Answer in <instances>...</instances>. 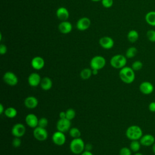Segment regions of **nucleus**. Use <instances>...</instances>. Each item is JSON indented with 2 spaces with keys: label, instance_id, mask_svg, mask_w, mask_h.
Listing matches in <instances>:
<instances>
[{
  "label": "nucleus",
  "instance_id": "40",
  "mask_svg": "<svg viewBox=\"0 0 155 155\" xmlns=\"http://www.w3.org/2000/svg\"><path fill=\"white\" fill-rule=\"evenodd\" d=\"M91 148H92L91 145L90 144V143H88L87 145H86L85 146V150H87V151H91Z\"/></svg>",
  "mask_w": 155,
  "mask_h": 155
},
{
  "label": "nucleus",
  "instance_id": "10",
  "mask_svg": "<svg viewBox=\"0 0 155 155\" xmlns=\"http://www.w3.org/2000/svg\"><path fill=\"white\" fill-rule=\"evenodd\" d=\"M26 128L24 124L21 123L15 124L12 128V134L14 137H21L25 133Z\"/></svg>",
  "mask_w": 155,
  "mask_h": 155
},
{
  "label": "nucleus",
  "instance_id": "15",
  "mask_svg": "<svg viewBox=\"0 0 155 155\" xmlns=\"http://www.w3.org/2000/svg\"><path fill=\"white\" fill-rule=\"evenodd\" d=\"M27 125L33 128H35L38 126L39 119L38 117L33 113H29L25 116V119Z\"/></svg>",
  "mask_w": 155,
  "mask_h": 155
},
{
  "label": "nucleus",
  "instance_id": "30",
  "mask_svg": "<svg viewBox=\"0 0 155 155\" xmlns=\"http://www.w3.org/2000/svg\"><path fill=\"white\" fill-rule=\"evenodd\" d=\"M142 67H143V63L140 61H138V60L133 62L131 65V68L134 71L141 70Z\"/></svg>",
  "mask_w": 155,
  "mask_h": 155
},
{
  "label": "nucleus",
  "instance_id": "41",
  "mask_svg": "<svg viewBox=\"0 0 155 155\" xmlns=\"http://www.w3.org/2000/svg\"><path fill=\"white\" fill-rule=\"evenodd\" d=\"M5 109L2 104H0V114H2L3 113H4Z\"/></svg>",
  "mask_w": 155,
  "mask_h": 155
},
{
  "label": "nucleus",
  "instance_id": "34",
  "mask_svg": "<svg viewBox=\"0 0 155 155\" xmlns=\"http://www.w3.org/2000/svg\"><path fill=\"white\" fill-rule=\"evenodd\" d=\"M21 143H22V142H21V140L20 137H15L14 139L12 140V145L15 148L19 147L21 145Z\"/></svg>",
  "mask_w": 155,
  "mask_h": 155
},
{
  "label": "nucleus",
  "instance_id": "44",
  "mask_svg": "<svg viewBox=\"0 0 155 155\" xmlns=\"http://www.w3.org/2000/svg\"><path fill=\"white\" fill-rule=\"evenodd\" d=\"M134 155H143L141 153H139V152H137V153H135Z\"/></svg>",
  "mask_w": 155,
  "mask_h": 155
},
{
  "label": "nucleus",
  "instance_id": "14",
  "mask_svg": "<svg viewBox=\"0 0 155 155\" xmlns=\"http://www.w3.org/2000/svg\"><path fill=\"white\" fill-rule=\"evenodd\" d=\"M40 75L37 73H32L28 77V83L32 87H36L40 85L41 81Z\"/></svg>",
  "mask_w": 155,
  "mask_h": 155
},
{
  "label": "nucleus",
  "instance_id": "7",
  "mask_svg": "<svg viewBox=\"0 0 155 155\" xmlns=\"http://www.w3.org/2000/svg\"><path fill=\"white\" fill-rule=\"evenodd\" d=\"M4 82L10 86H15L18 83L17 76L12 71H7L3 75Z\"/></svg>",
  "mask_w": 155,
  "mask_h": 155
},
{
  "label": "nucleus",
  "instance_id": "3",
  "mask_svg": "<svg viewBox=\"0 0 155 155\" xmlns=\"http://www.w3.org/2000/svg\"><path fill=\"white\" fill-rule=\"evenodd\" d=\"M85 143L81 138H74L70 143V150L74 154H81L85 150Z\"/></svg>",
  "mask_w": 155,
  "mask_h": 155
},
{
  "label": "nucleus",
  "instance_id": "31",
  "mask_svg": "<svg viewBox=\"0 0 155 155\" xmlns=\"http://www.w3.org/2000/svg\"><path fill=\"white\" fill-rule=\"evenodd\" d=\"M147 37L150 41L152 42H155V30H148L147 32Z\"/></svg>",
  "mask_w": 155,
  "mask_h": 155
},
{
  "label": "nucleus",
  "instance_id": "19",
  "mask_svg": "<svg viewBox=\"0 0 155 155\" xmlns=\"http://www.w3.org/2000/svg\"><path fill=\"white\" fill-rule=\"evenodd\" d=\"M56 15L57 18L62 21H67L69 17V12L68 10L64 7L58 8L56 10Z\"/></svg>",
  "mask_w": 155,
  "mask_h": 155
},
{
  "label": "nucleus",
  "instance_id": "4",
  "mask_svg": "<svg viewBox=\"0 0 155 155\" xmlns=\"http://www.w3.org/2000/svg\"><path fill=\"white\" fill-rule=\"evenodd\" d=\"M127 61L126 56L122 54H116L111 58L110 63L113 68L121 69L122 68L125 67Z\"/></svg>",
  "mask_w": 155,
  "mask_h": 155
},
{
  "label": "nucleus",
  "instance_id": "5",
  "mask_svg": "<svg viewBox=\"0 0 155 155\" xmlns=\"http://www.w3.org/2000/svg\"><path fill=\"white\" fill-rule=\"evenodd\" d=\"M106 64L105 59L102 56H95L90 61V65L91 69L99 70L103 68Z\"/></svg>",
  "mask_w": 155,
  "mask_h": 155
},
{
  "label": "nucleus",
  "instance_id": "35",
  "mask_svg": "<svg viewBox=\"0 0 155 155\" xmlns=\"http://www.w3.org/2000/svg\"><path fill=\"white\" fill-rule=\"evenodd\" d=\"M102 5L105 8H110L113 5V0H101Z\"/></svg>",
  "mask_w": 155,
  "mask_h": 155
},
{
  "label": "nucleus",
  "instance_id": "11",
  "mask_svg": "<svg viewBox=\"0 0 155 155\" xmlns=\"http://www.w3.org/2000/svg\"><path fill=\"white\" fill-rule=\"evenodd\" d=\"M140 91L145 95L151 94L154 91V86L153 84L148 81H143L139 85Z\"/></svg>",
  "mask_w": 155,
  "mask_h": 155
},
{
  "label": "nucleus",
  "instance_id": "39",
  "mask_svg": "<svg viewBox=\"0 0 155 155\" xmlns=\"http://www.w3.org/2000/svg\"><path fill=\"white\" fill-rule=\"evenodd\" d=\"M81 155H93V153L90 151H87V150H84Z\"/></svg>",
  "mask_w": 155,
  "mask_h": 155
},
{
  "label": "nucleus",
  "instance_id": "9",
  "mask_svg": "<svg viewBox=\"0 0 155 155\" xmlns=\"http://www.w3.org/2000/svg\"><path fill=\"white\" fill-rule=\"evenodd\" d=\"M51 139L55 145L61 146L65 143L66 137L64 133L57 130L53 134Z\"/></svg>",
  "mask_w": 155,
  "mask_h": 155
},
{
  "label": "nucleus",
  "instance_id": "38",
  "mask_svg": "<svg viewBox=\"0 0 155 155\" xmlns=\"http://www.w3.org/2000/svg\"><path fill=\"white\" fill-rule=\"evenodd\" d=\"M59 118L60 119H64V118H66V113L65 111H61L59 113Z\"/></svg>",
  "mask_w": 155,
  "mask_h": 155
},
{
  "label": "nucleus",
  "instance_id": "45",
  "mask_svg": "<svg viewBox=\"0 0 155 155\" xmlns=\"http://www.w3.org/2000/svg\"><path fill=\"white\" fill-rule=\"evenodd\" d=\"M91 1H94V2H97V1H101V0H91Z\"/></svg>",
  "mask_w": 155,
  "mask_h": 155
},
{
  "label": "nucleus",
  "instance_id": "13",
  "mask_svg": "<svg viewBox=\"0 0 155 155\" xmlns=\"http://www.w3.org/2000/svg\"><path fill=\"white\" fill-rule=\"evenodd\" d=\"M139 142L141 145L144 147H150L152 146L155 142L154 136L151 134H143L141 138L139 139Z\"/></svg>",
  "mask_w": 155,
  "mask_h": 155
},
{
  "label": "nucleus",
  "instance_id": "25",
  "mask_svg": "<svg viewBox=\"0 0 155 155\" xmlns=\"http://www.w3.org/2000/svg\"><path fill=\"white\" fill-rule=\"evenodd\" d=\"M92 69L90 68H85L81 70L80 73V76L83 80L88 79L92 75Z\"/></svg>",
  "mask_w": 155,
  "mask_h": 155
},
{
  "label": "nucleus",
  "instance_id": "17",
  "mask_svg": "<svg viewBox=\"0 0 155 155\" xmlns=\"http://www.w3.org/2000/svg\"><path fill=\"white\" fill-rule=\"evenodd\" d=\"M100 45L105 49H110L114 45L113 39L109 36H104L99 39Z\"/></svg>",
  "mask_w": 155,
  "mask_h": 155
},
{
  "label": "nucleus",
  "instance_id": "20",
  "mask_svg": "<svg viewBox=\"0 0 155 155\" xmlns=\"http://www.w3.org/2000/svg\"><path fill=\"white\" fill-rule=\"evenodd\" d=\"M58 29L61 33L63 34H67L71 31L72 25L70 22L67 21H64L59 24Z\"/></svg>",
  "mask_w": 155,
  "mask_h": 155
},
{
  "label": "nucleus",
  "instance_id": "26",
  "mask_svg": "<svg viewBox=\"0 0 155 155\" xmlns=\"http://www.w3.org/2000/svg\"><path fill=\"white\" fill-rule=\"evenodd\" d=\"M140 146L141 144L139 140H131L129 148L131 149L132 152L137 153L139 151Z\"/></svg>",
  "mask_w": 155,
  "mask_h": 155
},
{
  "label": "nucleus",
  "instance_id": "27",
  "mask_svg": "<svg viewBox=\"0 0 155 155\" xmlns=\"http://www.w3.org/2000/svg\"><path fill=\"white\" fill-rule=\"evenodd\" d=\"M137 53V49L135 47H129L125 53V56L127 58H134Z\"/></svg>",
  "mask_w": 155,
  "mask_h": 155
},
{
  "label": "nucleus",
  "instance_id": "12",
  "mask_svg": "<svg viewBox=\"0 0 155 155\" xmlns=\"http://www.w3.org/2000/svg\"><path fill=\"white\" fill-rule=\"evenodd\" d=\"M91 25V21L88 18L83 17L80 18L76 23V28L80 31L87 30Z\"/></svg>",
  "mask_w": 155,
  "mask_h": 155
},
{
  "label": "nucleus",
  "instance_id": "29",
  "mask_svg": "<svg viewBox=\"0 0 155 155\" xmlns=\"http://www.w3.org/2000/svg\"><path fill=\"white\" fill-rule=\"evenodd\" d=\"M66 118L70 120L73 119L76 116V111L73 108H68L65 111Z\"/></svg>",
  "mask_w": 155,
  "mask_h": 155
},
{
  "label": "nucleus",
  "instance_id": "37",
  "mask_svg": "<svg viewBox=\"0 0 155 155\" xmlns=\"http://www.w3.org/2000/svg\"><path fill=\"white\" fill-rule=\"evenodd\" d=\"M148 109L149 110L152 112H155V101L154 102H151L148 105Z\"/></svg>",
  "mask_w": 155,
  "mask_h": 155
},
{
  "label": "nucleus",
  "instance_id": "18",
  "mask_svg": "<svg viewBox=\"0 0 155 155\" xmlns=\"http://www.w3.org/2000/svg\"><path fill=\"white\" fill-rule=\"evenodd\" d=\"M24 104L26 108L28 109H34L38 105V100L36 97L30 96L24 99Z\"/></svg>",
  "mask_w": 155,
  "mask_h": 155
},
{
  "label": "nucleus",
  "instance_id": "21",
  "mask_svg": "<svg viewBox=\"0 0 155 155\" xmlns=\"http://www.w3.org/2000/svg\"><path fill=\"white\" fill-rule=\"evenodd\" d=\"M40 86L43 90L48 91L50 90L53 86L52 80L48 77H44L41 79Z\"/></svg>",
  "mask_w": 155,
  "mask_h": 155
},
{
  "label": "nucleus",
  "instance_id": "32",
  "mask_svg": "<svg viewBox=\"0 0 155 155\" xmlns=\"http://www.w3.org/2000/svg\"><path fill=\"white\" fill-rule=\"evenodd\" d=\"M48 120L46 117H42L39 119L38 121V127H42V128H46L48 125Z\"/></svg>",
  "mask_w": 155,
  "mask_h": 155
},
{
  "label": "nucleus",
  "instance_id": "28",
  "mask_svg": "<svg viewBox=\"0 0 155 155\" xmlns=\"http://www.w3.org/2000/svg\"><path fill=\"white\" fill-rule=\"evenodd\" d=\"M69 134L73 139L79 138V137H81V133L78 128L72 127L69 130Z\"/></svg>",
  "mask_w": 155,
  "mask_h": 155
},
{
  "label": "nucleus",
  "instance_id": "33",
  "mask_svg": "<svg viewBox=\"0 0 155 155\" xmlns=\"http://www.w3.org/2000/svg\"><path fill=\"white\" fill-rule=\"evenodd\" d=\"M119 155H131L132 154V151L131 149L128 147H122L119 150Z\"/></svg>",
  "mask_w": 155,
  "mask_h": 155
},
{
  "label": "nucleus",
  "instance_id": "24",
  "mask_svg": "<svg viewBox=\"0 0 155 155\" xmlns=\"http://www.w3.org/2000/svg\"><path fill=\"white\" fill-rule=\"evenodd\" d=\"M127 38L130 42H135L139 38V33L136 30H131L128 33Z\"/></svg>",
  "mask_w": 155,
  "mask_h": 155
},
{
  "label": "nucleus",
  "instance_id": "43",
  "mask_svg": "<svg viewBox=\"0 0 155 155\" xmlns=\"http://www.w3.org/2000/svg\"><path fill=\"white\" fill-rule=\"evenodd\" d=\"M152 151H153V153L155 154V142H154V144L152 145Z\"/></svg>",
  "mask_w": 155,
  "mask_h": 155
},
{
  "label": "nucleus",
  "instance_id": "42",
  "mask_svg": "<svg viewBox=\"0 0 155 155\" xmlns=\"http://www.w3.org/2000/svg\"><path fill=\"white\" fill-rule=\"evenodd\" d=\"M98 73V70L96 69H92V74L93 75H96Z\"/></svg>",
  "mask_w": 155,
  "mask_h": 155
},
{
  "label": "nucleus",
  "instance_id": "22",
  "mask_svg": "<svg viewBox=\"0 0 155 155\" xmlns=\"http://www.w3.org/2000/svg\"><path fill=\"white\" fill-rule=\"evenodd\" d=\"M145 21L151 26L155 27V11L148 12L145 17Z\"/></svg>",
  "mask_w": 155,
  "mask_h": 155
},
{
  "label": "nucleus",
  "instance_id": "6",
  "mask_svg": "<svg viewBox=\"0 0 155 155\" xmlns=\"http://www.w3.org/2000/svg\"><path fill=\"white\" fill-rule=\"evenodd\" d=\"M34 137L39 141L45 140L48 137V132L45 128L37 127L34 128L33 131Z\"/></svg>",
  "mask_w": 155,
  "mask_h": 155
},
{
  "label": "nucleus",
  "instance_id": "2",
  "mask_svg": "<svg viewBox=\"0 0 155 155\" xmlns=\"http://www.w3.org/2000/svg\"><path fill=\"white\" fill-rule=\"evenodd\" d=\"M125 135L131 140H139L143 136V131L139 126L133 125L127 128Z\"/></svg>",
  "mask_w": 155,
  "mask_h": 155
},
{
  "label": "nucleus",
  "instance_id": "8",
  "mask_svg": "<svg viewBox=\"0 0 155 155\" xmlns=\"http://www.w3.org/2000/svg\"><path fill=\"white\" fill-rule=\"evenodd\" d=\"M56 128L58 131L65 133L71 128V120L67 118L59 119L56 123Z\"/></svg>",
  "mask_w": 155,
  "mask_h": 155
},
{
  "label": "nucleus",
  "instance_id": "36",
  "mask_svg": "<svg viewBox=\"0 0 155 155\" xmlns=\"http://www.w3.org/2000/svg\"><path fill=\"white\" fill-rule=\"evenodd\" d=\"M7 48L6 45L1 44L0 45V54L2 55L4 54L7 53Z\"/></svg>",
  "mask_w": 155,
  "mask_h": 155
},
{
  "label": "nucleus",
  "instance_id": "1",
  "mask_svg": "<svg viewBox=\"0 0 155 155\" xmlns=\"http://www.w3.org/2000/svg\"><path fill=\"white\" fill-rule=\"evenodd\" d=\"M119 76L123 82L129 84L134 82L135 73L131 67L125 66L120 70Z\"/></svg>",
  "mask_w": 155,
  "mask_h": 155
},
{
  "label": "nucleus",
  "instance_id": "16",
  "mask_svg": "<svg viewBox=\"0 0 155 155\" xmlns=\"http://www.w3.org/2000/svg\"><path fill=\"white\" fill-rule=\"evenodd\" d=\"M45 65L44 59L41 56H35L34 57L31 61V65L33 68L39 70L42 69Z\"/></svg>",
  "mask_w": 155,
  "mask_h": 155
},
{
  "label": "nucleus",
  "instance_id": "23",
  "mask_svg": "<svg viewBox=\"0 0 155 155\" xmlns=\"http://www.w3.org/2000/svg\"><path fill=\"white\" fill-rule=\"evenodd\" d=\"M17 114H18V111L14 107H10L5 109L4 114L8 118H10V119L14 118L17 116Z\"/></svg>",
  "mask_w": 155,
  "mask_h": 155
}]
</instances>
